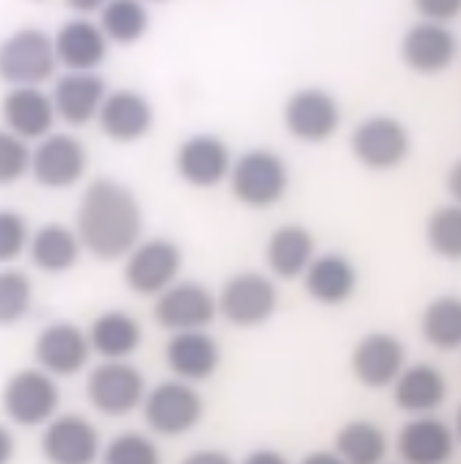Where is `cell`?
Returning a JSON list of instances; mask_svg holds the SVG:
<instances>
[{
  "mask_svg": "<svg viewBox=\"0 0 461 464\" xmlns=\"http://www.w3.org/2000/svg\"><path fill=\"white\" fill-rule=\"evenodd\" d=\"M291 183L284 160L271 150H249L229 166V188L235 199L246 208H271L276 205Z\"/></svg>",
  "mask_w": 461,
  "mask_h": 464,
  "instance_id": "cell-2",
  "label": "cell"
},
{
  "mask_svg": "<svg viewBox=\"0 0 461 464\" xmlns=\"http://www.w3.org/2000/svg\"><path fill=\"white\" fill-rule=\"evenodd\" d=\"M55 70L53 39L39 28L14 31L0 42V81L12 89L42 86Z\"/></svg>",
  "mask_w": 461,
  "mask_h": 464,
  "instance_id": "cell-4",
  "label": "cell"
},
{
  "mask_svg": "<svg viewBox=\"0 0 461 464\" xmlns=\"http://www.w3.org/2000/svg\"><path fill=\"white\" fill-rule=\"evenodd\" d=\"M183 252L168 238H149L139 244L125 263V282L139 296H160L180 276Z\"/></svg>",
  "mask_w": 461,
  "mask_h": 464,
  "instance_id": "cell-7",
  "label": "cell"
},
{
  "mask_svg": "<svg viewBox=\"0 0 461 464\" xmlns=\"http://www.w3.org/2000/svg\"><path fill=\"white\" fill-rule=\"evenodd\" d=\"M331 453L342 464H381L387 456V437L370 420H351L337 431Z\"/></svg>",
  "mask_w": 461,
  "mask_h": 464,
  "instance_id": "cell-29",
  "label": "cell"
},
{
  "mask_svg": "<svg viewBox=\"0 0 461 464\" xmlns=\"http://www.w3.org/2000/svg\"><path fill=\"white\" fill-rule=\"evenodd\" d=\"M55 64L67 67V72H94L108 55V39L97 28V23L78 17L59 28L53 36Z\"/></svg>",
  "mask_w": 461,
  "mask_h": 464,
  "instance_id": "cell-20",
  "label": "cell"
},
{
  "mask_svg": "<svg viewBox=\"0 0 461 464\" xmlns=\"http://www.w3.org/2000/svg\"><path fill=\"white\" fill-rule=\"evenodd\" d=\"M31 302H34L31 279L17 268L0 271V326H12L23 321L31 313Z\"/></svg>",
  "mask_w": 461,
  "mask_h": 464,
  "instance_id": "cell-33",
  "label": "cell"
},
{
  "mask_svg": "<svg viewBox=\"0 0 461 464\" xmlns=\"http://www.w3.org/2000/svg\"><path fill=\"white\" fill-rule=\"evenodd\" d=\"M42 456L47 464H94L100 456V434L83 415H55L44 426Z\"/></svg>",
  "mask_w": 461,
  "mask_h": 464,
  "instance_id": "cell-13",
  "label": "cell"
},
{
  "mask_svg": "<svg viewBox=\"0 0 461 464\" xmlns=\"http://www.w3.org/2000/svg\"><path fill=\"white\" fill-rule=\"evenodd\" d=\"M86 395L97 412L108 418H125L141 406L147 384L141 371L130 362H102L89 373Z\"/></svg>",
  "mask_w": 461,
  "mask_h": 464,
  "instance_id": "cell-6",
  "label": "cell"
},
{
  "mask_svg": "<svg viewBox=\"0 0 461 464\" xmlns=\"http://www.w3.org/2000/svg\"><path fill=\"white\" fill-rule=\"evenodd\" d=\"M141 406L147 426L160 437H183L197 429L205 415V401L197 387L180 379L160 382L158 387H152L144 395Z\"/></svg>",
  "mask_w": 461,
  "mask_h": 464,
  "instance_id": "cell-3",
  "label": "cell"
},
{
  "mask_svg": "<svg viewBox=\"0 0 461 464\" xmlns=\"http://www.w3.org/2000/svg\"><path fill=\"white\" fill-rule=\"evenodd\" d=\"M400 58L409 70L420 75L442 72L456 58V36L437 23H418L400 42Z\"/></svg>",
  "mask_w": 461,
  "mask_h": 464,
  "instance_id": "cell-23",
  "label": "cell"
},
{
  "mask_svg": "<svg viewBox=\"0 0 461 464\" xmlns=\"http://www.w3.org/2000/svg\"><path fill=\"white\" fill-rule=\"evenodd\" d=\"M447 191H450L453 197H458V166H453V169H450V178H447Z\"/></svg>",
  "mask_w": 461,
  "mask_h": 464,
  "instance_id": "cell-42",
  "label": "cell"
},
{
  "mask_svg": "<svg viewBox=\"0 0 461 464\" xmlns=\"http://www.w3.org/2000/svg\"><path fill=\"white\" fill-rule=\"evenodd\" d=\"M0 116H4V130L17 136L20 141H42L53 133L55 125V111L50 102V94L36 86H20L12 89L0 105Z\"/></svg>",
  "mask_w": 461,
  "mask_h": 464,
  "instance_id": "cell-17",
  "label": "cell"
},
{
  "mask_svg": "<svg viewBox=\"0 0 461 464\" xmlns=\"http://www.w3.org/2000/svg\"><path fill=\"white\" fill-rule=\"evenodd\" d=\"M89 337L70 321H55L44 326L34 343V357L39 371L47 376H75L89 365Z\"/></svg>",
  "mask_w": 461,
  "mask_h": 464,
  "instance_id": "cell-14",
  "label": "cell"
},
{
  "mask_svg": "<svg viewBox=\"0 0 461 464\" xmlns=\"http://www.w3.org/2000/svg\"><path fill=\"white\" fill-rule=\"evenodd\" d=\"M229 166L233 158L226 144L210 133L191 136L178 150V174L194 188H216L229 178Z\"/></svg>",
  "mask_w": 461,
  "mask_h": 464,
  "instance_id": "cell-18",
  "label": "cell"
},
{
  "mask_svg": "<svg viewBox=\"0 0 461 464\" xmlns=\"http://www.w3.org/2000/svg\"><path fill=\"white\" fill-rule=\"evenodd\" d=\"M72 9H81L86 14L89 9H97V4H72Z\"/></svg>",
  "mask_w": 461,
  "mask_h": 464,
  "instance_id": "cell-43",
  "label": "cell"
},
{
  "mask_svg": "<svg viewBox=\"0 0 461 464\" xmlns=\"http://www.w3.org/2000/svg\"><path fill=\"white\" fill-rule=\"evenodd\" d=\"M105 81L94 72H67L55 81L50 102L55 120H64L72 128H83L97 120V111L105 100Z\"/></svg>",
  "mask_w": 461,
  "mask_h": 464,
  "instance_id": "cell-19",
  "label": "cell"
},
{
  "mask_svg": "<svg viewBox=\"0 0 461 464\" xmlns=\"http://www.w3.org/2000/svg\"><path fill=\"white\" fill-rule=\"evenodd\" d=\"M89 348L105 362H125L141 345V324L122 310H108L97 315L86 332Z\"/></svg>",
  "mask_w": 461,
  "mask_h": 464,
  "instance_id": "cell-27",
  "label": "cell"
},
{
  "mask_svg": "<svg viewBox=\"0 0 461 464\" xmlns=\"http://www.w3.org/2000/svg\"><path fill=\"white\" fill-rule=\"evenodd\" d=\"M218 315L216 296L199 282H175L155 302V321L171 332H205Z\"/></svg>",
  "mask_w": 461,
  "mask_h": 464,
  "instance_id": "cell-11",
  "label": "cell"
},
{
  "mask_svg": "<svg viewBox=\"0 0 461 464\" xmlns=\"http://www.w3.org/2000/svg\"><path fill=\"white\" fill-rule=\"evenodd\" d=\"M351 150L362 166L373 171H389L407 160L412 139L395 116H368L351 136Z\"/></svg>",
  "mask_w": 461,
  "mask_h": 464,
  "instance_id": "cell-10",
  "label": "cell"
},
{
  "mask_svg": "<svg viewBox=\"0 0 461 464\" xmlns=\"http://www.w3.org/2000/svg\"><path fill=\"white\" fill-rule=\"evenodd\" d=\"M302 464H342V461H340L331 450H315V453L304 456Z\"/></svg>",
  "mask_w": 461,
  "mask_h": 464,
  "instance_id": "cell-41",
  "label": "cell"
},
{
  "mask_svg": "<svg viewBox=\"0 0 461 464\" xmlns=\"http://www.w3.org/2000/svg\"><path fill=\"white\" fill-rule=\"evenodd\" d=\"M315 260V238L302 224H282L271 232L265 244V263L274 276L296 279L304 276L307 266Z\"/></svg>",
  "mask_w": 461,
  "mask_h": 464,
  "instance_id": "cell-26",
  "label": "cell"
},
{
  "mask_svg": "<svg viewBox=\"0 0 461 464\" xmlns=\"http://www.w3.org/2000/svg\"><path fill=\"white\" fill-rule=\"evenodd\" d=\"M102 464H163L160 448L141 431H122L102 450Z\"/></svg>",
  "mask_w": 461,
  "mask_h": 464,
  "instance_id": "cell-34",
  "label": "cell"
},
{
  "mask_svg": "<svg viewBox=\"0 0 461 464\" xmlns=\"http://www.w3.org/2000/svg\"><path fill=\"white\" fill-rule=\"evenodd\" d=\"M218 313L233 326H260L276 310V287L268 276L257 271H244L229 276L216 299Z\"/></svg>",
  "mask_w": 461,
  "mask_h": 464,
  "instance_id": "cell-8",
  "label": "cell"
},
{
  "mask_svg": "<svg viewBox=\"0 0 461 464\" xmlns=\"http://www.w3.org/2000/svg\"><path fill=\"white\" fill-rule=\"evenodd\" d=\"M180 464H235V461L221 450H194Z\"/></svg>",
  "mask_w": 461,
  "mask_h": 464,
  "instance_id": "cell-38",
  "label": "cell"
},
{
  "mask_svg": "<svg viewBox=\"0 0 461 464\" xmlns=\"http://www.w3.org/2000/svg\"><path fill=\"white\" fill-rule=\"evenodd\" d=\"M392 398L400 412L423 418L434 415L447 398V379L437 365H407L392 382Z\"/></svg>",
  "mask_w": 461,
  "mask_h": 464,
  "instance_id": "cell-21",
  "label": "cell"
},
{
  "mask_svg": "<svg viewBox=\"0 0 461 464\" xmlns=\"http://www.w3.org/2000/svg\"><path fill=\"white\" fill-rule=\"evenodd\" d=\"M218 362V343L207 332H178L166 343V365L186 384L210 379Z\"/></svg>",
  "mask_w": 461,
  "mask_h": 464,
  "instance_id": "cell-24",
  "label": "cell"
},
{
  "mask_svg": "<svg viewBox=\"0 0 461 464\" xmlns=\"http://www.w3.org/2000/svg\"><path fill=\"white\" fill-rule=\"evenodd\" d=\"M351 368L354 376L370 390L392 387L398 373L407 368V348L389 332H370L357 343Z\"/></svg>",
  "mask_w": 461,
  "mask_h": 464,
  "instance_id": "cell-16",
  "label": "cell"
},
{
  "mask_svg": "<svg viewBox=\"0 0 461 464\" xmlns=\"http://www.w3.org/2000/svg\"><path fill=\"white\" fill-rule=\"evenodd\" d=\"M456 450L450 426L434 415L412 418L398 431V453L403 464H447Z\"/></svg>",
  "mask_w": 461,
  "mask_h": 464,
  "instance_id": "cell-22",
  "label": "cell"
},
{
  "mask_svg": "<svg viewBox=\"0 0 461 464\" xmlns=\"http://www.w3.org/2000/svg\"><path fill=\"white\" fill-rule=\"evenodd\" d=\"M31 171V147L12 136L9 130H0V186H12L23 180Z\"/></svg>",
  "mask_w": 461,
  "mask_h": 464,
  "instance_id": "cell-35",
  "label": "cell"
},
{
  "mask_svg": "<svg viewBox=\"0 0 461 464\" xmlns=\"http://www.w3.org/2000/svg\"><path fill=\"white\" fill-rule=\"evenodd\" d=\"M14 450H17V445H14V437H12V431L0 423V464H12V459H14Z\"/></svg>",
  "mask_w": 461,
  "mask_h": 464,
  "instance_id": "cell-40",
  "label": "cell"
},
{
  "mask_svg": "<svg viewBox=\"0 0 461 464\" xmlns=\"http://www.w3.org/2000/svg\"><path fill=\"white\" fill-rule=\"evenodd\" d=\"M423 337L439 348V352H453L461 343V304L456 296H439L434 299L420 318Z\"/></svg>",
  "mask_w": 461,
  "mask_h": 464,
  "instance_id": "cell-31",
  "label": "cell"
},
{
  "mask_svg": "<svg viewBox=\"0 0 461 464\" xmlns=\"http://www.w3.org/2000/svg\"><path fill=\"white\" fill-rule=\"evenodd\" d=\"M284 128L304 144H321L340 128V105L326 89H299L284 102Z\"/></svg>",
  "mask_w": 461,
  "mask_h": 464,
  "instance_id": "cell-12",
  "label": "cell"
},
{
  "mask_svg": "<svg viewBox=\"0 0 461 464\" xmlns=\"http://www.w3.org/2000/svg\"><path fill=\"white\" fill-rule=\"evenodd\" d=\"M141 227V205L122 183L97 178L83 191L75 236L81 249H89L97 260L128 257L139 246Z\"/></svg>",
  "mask_w": 461,
  "mask_h": 464,
  "instance_id": "cell-1",
  "label": "cell"
},
{
  "mask_svg": "<svg viewBox=\"0 0 461 464\" xmlns=\"http://www.w3.org/2000/svg\"><path fill=\"white\" fill-rule=\"evenodd\" d=\"M28 255L39 271L64 274L78 263L81 241L75 236V229H70L67 224L50 221V224H42L36 232H31Z\"/></svg>",
  "mask_w": 461,
  "mask_h": 464,
  "instance_id": "cell-28",
  "label": "cell"
},
{
  "mask_svg": "<svg viewBox=\"0 0 461 464\" xmlns=\"http://www.w3.org/2000/svg\"><path fill=\"white\" fill-rule=\"evenodd\" d=\"M357 282H360V274H357L354 263L337 252L318 255L304 271L307 294L318 304H329V307L349 302L357 290Z\"/></svg>",
  "mask_w": 461,
  "mask_h": 464,
  "instance_id": "cell-25",
  "label": "cell"
},
{
  "mask_svg": "<svg viewBox=\"0 0 461 464\" xmlns=\"http://www.w3.org/2000/svg\"><path fill=\"white\" fill-rule=\"evenodd\" d=\"M426 238H428V246H431L439 257H445V260H458V255H461V210H458L456 205L437 208V210L428 216Z\"/></svg>",
  "mask_w": 461,
  "mask_h": 464,
  "instance_id": "cell-32",
  "label": "cell"
},
{
  "mask_svg": "<svg viewBox=\"0 0 461 464\" xmlns=\"http://www.w3.org/2000/svg\"><path fill=\"white\" fill-rule=\"evenodd\" d=\"M149 14L136 0H110L100 6V31L108 42L117 44H133L147 34Z\"/></svg>",
  "mask_w": 461,
  "mask_h": 464,
  "instance_id": "cell-30",
  "label": "cell"
},
{
  "mask_svg": "<svg viewBox=\"0 0 461 464\" xmlns=\"http://www.w3.org/2000/svg\"><path fill=\"white\" fill-rule=\"evenodd\" d=\"M418 9H420V14L423 17H428L426 23H437V25H442V20H450V17H456V12H458V0H423V4H418Z\"/></svg>",
  "mask_w": 461,
  "mask_h": 464,
  "instance_id": "cell-37",
  "label": "cell"
},
{
  "mask_svg": "<svg viewBox=\"0 0 461 464\" xmlns=\"http://www.w3.org/2000/svg\"><path fill=\"white\" fill-rule=\"evenodd\" d=\"M241 464H291L287 461L279 450H271V448H257V450H252Z\"/></svg>",
  "mask_w": 461,
  "mask_h": 464,
  "instance_id": "cell-39",
  "label": "cell"
},
{
  "mask_svg": "<svg viewBox=\"0 0 461 464\" xmlns=\"http://www.w3.org/2000/svg\"><path fill=\"white\" fill-rule=\"evenodd\" d=\"M31 227L17 210H0V263H12L28 252Z\"/></svg>",
  "mask_w": 461,
  "mask_h": 464,
  "instance_id": "cell-36",
  "label": "cell"
},
{
  "mask_svg": "<svg viewBox=\"0 0 461 464\" xmlns=\"http://www.w3.org/2000/svg\"><path fill=\"white\" fill-rule=\"evenodd\" d=\"M89 166L86 147L70 133H50L31 150V174L44 188H70L75 186Z\"/></svg>",
  "mask_w": 461,
  "mask_h": 464,
  "instance_id": "cell-9",
  "label": "cell"
},
{
  "mask_svg": "<svg viewBox=\"0 0 461 464\" xmlns=\"http://www.w3.org/2000/svg\"><path fill=\"white\" fill-rule=\"evenodd\" d=\"M97 122L110 141L133 144L152 130L155 111L144 94H139L133 89H117V92L105 94V100L97 111Z\"/></svg>",
  "mask_w": 461,
  "mask_h": 464,
  "instance_id": "cell-15",
  "label": "cell"
},
{
  "mask_svg": "<svg viewBox=\"0 0 461 464\" xmlns=\"http://www.w3.org/2000/svg\"><path fill=\"white\" fill-rule=\"evenodd\" d=\"M4 412L12 423L34 429V426H47L55 412H59V384L53 376H47L39 368H23L17 371L6 387H4Z\"/></svg>",
  "mask_w": 461,
  "mask_h": 464,
  "instance_id": "cell-5",
  "label": "cell"
}]
</instances>
